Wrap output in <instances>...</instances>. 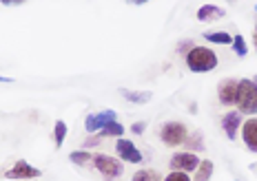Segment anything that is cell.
Wrapping results in <instances>:
<instances>
[{
  "mask_svg": "<svg viewBox=\"0 0 257 181\" xmlns=\"http://www.w3.org/2000/svg\"><path fill=\"white\" fill-rule=\"evenodd\" d=\"M213 162L211 159H202L200 162V166L195 168V172H193V181H211V177H213Z\"/></svg>",
  "mask_w": 257,
  "mask_h": 181,
  "instance_id": "cell-14",
  "label": "cell"
},
{
  "mask_svg": "<svg viewBox=\"0 0 257 181\" xmlns=\"http://www.w3.org/2000/svg\"><path fill=\"white\" fill-rule=\"evenodd\" d=\"M204 40L211 42V44H231L233 36L226 34V31H208V34H204Z\"/></svg>",
  "mask_w": 257,
  "mask_h": 181,
  "instance_id": "cell-17",
  "label": "cell"
},
{
  "mask_svg": "<svg viewBox=\"0 0 257 181\" xmlns=\"http://www.w3.org/2000/svg\"><path fill=\"white\" fill-rule=\"evenodd\" d=\"M231 46H233V51H235V56L237 58H246L248 56V46H246V40H244V36H235L233 42H231Z\"/></svg>",
  "mask_w": 257,
  "mask_h": 181,
  "instance_id": "cell-21",
  "label": "cell"
},
{
  "mask_svg": "<svg viewBox=\"0 0 257 181\" xmlns=\"http://www.w3.org/2000/svg\"><path fill=\"white\" fill-rule=\"evenodd\" d=\"M131 181H162L158 170H151V168H144V170H138L136 174H133Z\"/></svg>",
  "mask_w": 257,
  "mask_h": 181,
  "instance_id": "cell-20",
  "label": "cell"
},
{
  "mask_svg": "<svg viewBox=\"0 0 257 181\" xmlns=\"http://www.w3.org/2000/svg\"><path fill=\"white\" fill-rule=\"evenodd\" d=\"M131 130L136 132V135H142V132L147 130V122H136V124L131 126Z\"/></svg>",
  "mask_w": 257,
  "mask_h": 181,
  "instance_id": "cell-24",
  "label": "cell"
},
{
  "mask_svg": "<svg viewBox=\"0 0 257 181\" xmlns=\"http://www.w3.org/2000/svg\"><path fill=\"white\" fill-rule=\"evenodd\" d=\"M242 142L250 152H257V117H248L246 122H242Z\"/></svg>",
  "mask_w": 257,
  "mask_h": 181,
  "instance_id": "cell-11",
  "label": "cell"
},
{
  "mask_svg": "<svg viewBox=\"0 0 257 181\" xmlns=\"http://www.w3.org/2000/svg\"><path fill=\"white\" fill-rule=\"evenodd\" d=\"M100 135L102 137H113V140H120L122 135H124V126L120 124V122H111V124H106L102 130H100Z\"/></svg>",
  "mask_w": 257,
  "mask_h": 181,
  "instance_id": "cell-19",
  "label": "cell"
},
{
  "mask_svg": "<svg viewBox=\"0 0 257 181\" xmlns=\"http://www.w3.org/2000/svg\"><path fill=\"white\" fill-rule=\"evenodd\" d=\"M235 181H239V179H235Z\"/></svg>",
  "mask_w": 257,
  "mask_h": 181,
  "instance_id": "cell-33",
  "label": "cell"
},
{
  "mask_svg": "<svg viewBox=\"0 0 257 181\" xmlns=\"http://www.w3.org/2000/svg\"><path fill=\"white\" fill-rule=\"evenodd\" d=\"M171 170H182V172H195V168L200 166V157L195 155V152H175L173 157H171Z\"/></svg>",
  "mask_w": 257,
  "mask_h": 181,
  "instance_id": "cell-9",
  "label": "cell"
},
{
  "mask_svg": "<svg viewBox=\"0 0 257 181\" xmlns=\"http://www.w3.org/2000/svg\"><path fill=\"white\" fill-rule=\"evenodd\" d=\"M186 66L191 73H208L217 66V53L208 46H193L186 53Z\"/></svg>",
  "mask_w": 257,
  "mask_h": 181,
  "instance_id": "cell-1",
  "label": "cell"
},
{
  "mask_svg": "<svg viewBox=\"0 0 257 181\" xmlns=\"http://www.w3.org/2000/svg\"><path fill=\"white\" fill-rule=\"evenodd\" d=\"M0 2H3L5 7H16V4H23L25 0H0Z\"/></svg>",
  "mask_w": 257,
  "mask_h": 181,
  "instance_id": "cell-26",
  "label": "cell"
},
{
  "mask_svg": "<svg viewBox=\"0 0 257 181\" xmlns=\"http://www.w3.org/2000/svg\"><path fill=\"white\" fill-rule=\"evenodd\" d=\"M100 142H102V137L100 135H95V137H87V140H84V144H82V148H95V146H100Z\"/></svg>",
  "mask_w": 257,
  "mask_h": 181,
  "instance_id": "cell-23",
  "label": "cell"
},
{
  "mask_svg": "<svg viewBox=\"0 0 257 181\" xmlns=\"http://www.w3.org/2000/svg\"><path fill=\"white\" fill-rule=\"evenodd\" d=\"M38 177H42V170L31 166L25 159H18V162L5 172V179H14V181H29V179H38Z\"/></svg>",
  "mask_w": 257,
  "mask_h": 181,
  "instance_id": "cell-5",
  "label": "cell"
},
{
  "mask_svg": "<svg viewBox=\"0 0 257 181\" xmlns=\"http://www.w3.org/2000/svg\"><path fill=\"white\" fill-rule=\"evenodd\" d=\"M160 140H162L164 146L169 148H178L184 144L186 135H189V128H186V124H182V122H164L162 126H160Z\"/></svg>",
  "mask_w": 257,
  "mask_h": 181,
  "instance_id": "cell-4",
  "label": "cell"
},
{
  "mask_svg": "<svg viewBox=\"0 0 257 181\" xmlns=\"http://www.w3.org/2000/svg\"><path fill=\"white\" fill-rule=\"evenodd\" d=\"M182 146L186 148L189 152H195V150H204V137H202V132L200 130H195V132H189L186 135V140Z\"/></svg>",
  "mask_w": 257,
  "mask_h": 181,
  "instance_id": "cell-15",
  "label": "cell"
},
{
  "mask_svg": "<svg viewBox=\"0 0 257 181\" xmlns=\"http://www.w3.org/2000/svg\"><path fill=\"white\" fill-rule=\"evenodd\" d=\"M115 152H117V159H122L124 164H142V159H144L140 148L131 140H124V137H120L115 142Z\"/></svg>",
  "mask_w": 257,
  "mask_h": 181,
  "instance_id": "cell-8",
  "label": "cell"
},
{
  "mask_svg": "<svg viewBox=\"0 0 257 181\" xmlns=\"http://www.w3.org/2000/svg\"><path fill=\"white\" fill-rule=\"evenodd\" d=\"M67 124H64L62 120H58L56 124H53V146L56 148H62L64 140H67Z\"/></svg>",
  "mask_w": 257,
  "mask_h": 181,
  "instance_id": "cell-18",
  "label": "cell"
},
{
  "mask_svg": "<svg viewBox=\"0 0 257 181\" xmlns=\"http://www.w3.org/2000/svg\"><path fill=\"white\" fill-rule=\"evenodd\" d=\"M197 20L200 22H215V20L224 18L226 16V12H224L222 7H217V4H202L200 9H197Z\"/></svg>",
  "mask_w": 257,
  "mask_h": 181,
  "instance_id": "cell-12",
  "label": "cell"
},
{
  "mask_svg": "<svg viewBox=\"0 0 257 181\" xmlns=\"http://www.w3.org/2000/svg\"><path fill=\"white\" fill-rule=\"evenodd\" d=\"M115 117H117V113H115L113 108L100 110V113H91V115L84 117V130H87L89 135H93V132H100L106 124L115 122Z\"/></svg>",
  "mask_w": 257,
  "mask_h": 181,
  "instance_id": "cell-6",
  "label": "cell"
},
{
  "mask_svg": "<svg viewBox=\"0 0 257 181\" xmlns=\"http://www.w3.org/2000/svg\"><path fill=\"white\" fill-rule=\"evenodd\" d=\"M149 0H131V4H147Z\"/></svg>",
  "mask_w": 257,
  "mask_h": 181,
  "instance_id": "cell-29",
  "label": "cell"
},
{
  "mask_svg": "<svg viewBox=\"0 0 257 181\" xmlns=\"http://www.w3.org/2000/svg\"><path fill=\"white\" fill-rule=\"evenodd\" d=\"M253 46H255V51H257V22H255V31H253Z\"/></svg>",
  "mask_w": 257,
  "mask_h": 181,
  "instance_id": "cell-27",
  "label": "cell"
},
{
  "mask_svg": "<svg viewBox=\"0 0 257 181\" xmlns=\"http://www.w3.org/2000/svg\"><path fill=\"white\" fill-rule=\"evenodd\" d=\"M255 12H257V4H255Z\"/></svg>",
  "mask_w": 257,
  "mask_h": 181,
  "instance_id": "cell-32",
  "label": "cell"
},
{
  "mask_svg": "<svg viewBox=\"0 0 257 181\" xmlns=\"http://www.w3.org/2000/svg\"><path fill=\"white\" fill-rule=\"evenodd\" d=\"M69 162L76 164V166H93V152H89L87 148L73 150V152H69Z\"/></svg>",
  "mask_w": 257,
  "mask_h": 181,
  "instance_id": "cell-16",
  "label": "cell"
},
{
  "mask_svg": "<svg viewBox=\"0 0 257 181\" xmlns=\"http://www.w3.org/2000/svg\"><path fill=\"white\" fill-rule=\"evenodd\" d=\"M164 181H193L189 172H182V170H171V172L164 177Z\"/></svg>",
  "mask_w": 257,
  "mask_h": 181,
  "instance_id": "cell-22",
  "label": "cell"
},
{
  "mask_svg": "<svg viewBox=\"0 0 257 181\" xmlns=\"http://www.w3.org/2000/svg\"><path fill=\"white\" fill-rule=\"evenodd\" d=\"M93 168L100 172V177L106 179V181H115L122 177L124 172V162L117 157H111V155H93Z\"/></svg>",
  "mask_w": 257,
  "mask_h": 181,
  "instance_id": "cell-2",
  "label": "cell"
},
{
  "mask_svg": "<svg viewBox=\"0 0 257 181\" xmlns=\"http://www.w3.org/2000/svg\"><path fill=\"white\" fill-rule=\"evenodd\" d=\"M222 128L226 132V140L235 142L239 128H242V113H239V110H228V113L222 117Z\"/></svg>",
  "mask_w": 257,
  "mask_h": 181,
  "instance_id": "cell-10",
  "label": "cell"
},
{
  "mask_svg": "<svg viewBox=\"0 0 257 181\" xmlns=\"http://www.w3.org/2000/svg\"><path fill=\"white\" fill-rule=\"evenodd\" d=\"M193 46H195V44H193L191 40H184V42H180V44H178V51H180V53H189Z\"/></svg>",
  "mask_w": 257,
  "mask_h": 181,
  "instance_id": "cell-25",
  "label": "cell"
},
{
  "mask_svg": "<svg viewBox=\"0 0 257 181\" xmlns=\"http://www.w3.org/2000/svg\"><path fill=\"white\" fill-rule=\"evenodd\" d=\"M0 82H5V84H9V82H14L12 78H5V76H0Z\"/></svg>",
  "mask_w": 257,
  "mask_h": 181,
  "instance_id": "cell-28",
  "label": "cell"
},
{
  "mask_svg": "<svg viewBox=\"0 0 257 181\" xmlns=\"http://www.w3.org/2000/svg\"><path fill=\"white\" fill-rule=\"evenodd\" d=\"M120 95L126 100V102L138 104V106L149 104L151 102V98H153L151 90H133V88H120Z\"/></svg>",
  "mask_w": 257,
  "mask_h": 181,
  "instance_id": "cell-13",
  "label": "cell"
},
{
  "mask_svg": "<svg viewBox=\"0 0 257 181\" xmlns=\"http://www.w3.org/2000/svg\"><path fill=\"white\" fill-rule=\"evenodd\" d=\"M217 98H219V104L222 106H235L237 104V98H239V80H233V78H226L219 82L217 86Z\"/></svg>",
  "mask_w": 257,
  "mask_h": 181,
  "instance_id": "cell-7",
  "label": "cell"
},
{
  "mask_svg": "<svg viewBox=\"0 0 257 181\" xmlns=\"http://www.w3.org/2000/svg\"><path fill=\"white\" fill-rule=\"evenodd\" d=\"M226 2H235V0H226Z\"/></svg>",
  "mask_w": 257,
  "mask_h": 181,
  "instance_id": "cell-31",
  "label": "cell"
},
{
  "mask_svg": "<svg viewBox=\"0 0 257 181\" xmlns=\"http://www.w3.org/2000/svg\"><path fill=\"white\" fill-rule=\"evenodd\" d=\"M237 110L242 115H257V84L253 80H239Z\"/></svg>",
  "mask_w": 257,
  "mask_h": 181,
  "instance_id": "cell-3",
  "label": "cell"
},
{
  "mask_svg": "<svg viewBox=\"0 0 257 181\" xmlns=\"http://www.w3.org/2000/svg\"><path fill=\"white\" fill-rule=\"evenodd\" d=\"M253 82H255V84H257V76H255V78H253Z\"/></svg>",
  "mask_w": 257,
  "mask_h": 181,
  "instance_id": "cell-30",
  "label": "cell"
}]
</instances>
